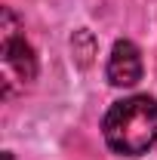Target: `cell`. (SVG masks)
Returning a JSON list of instances; mask_svg holds the SVG:
<instances>
[{
  "label": "cell",
  "instance_id": "obj_1",
  "mask_svg": "<svg viewBox=\"0 0 157 160\" xmlns=\"http://www.w3.org/2000/svg\"><path fill=\"white\" fill-rule=\"evenodd\" d=\"M105 142L114 154L139 157L157 145V99L151 96H129L114 102L102 120Z\"/></svg>",
  "mask_w": 157,
  "mask_h": 160
},
{
  "label": "cell",
  "instance_id": "obj_3",
  "mask_svg": "<svg viewBox=\"0 0 157 160\" xmlns=\"http://www.w3.org/2000/svg\"><path fill=\"white\" fill-rule=\"evenodd\" d=\"M108 83L111 86H136L142 80V56H139L136 43L129 40H117L111 56H108Z\"/></svg>",
  "mask_w": 157,
  "mask_h": 160
},
{
  "label": "cell",
  "instance_id": "obj_4",
  "mask_svg": "<svg viewBox=\"0 0 157 160\" xmlns=\"http://www.w3.org/2000/svg\"><path fill=\"white\" fill-rule=\"evenodd\" d=\"M3 160H13V154H9V151H6V154H3Z\"/></svg>",
  "mask_w": 157,
  "mask_h": 160
},
{
  "label": "cell",
  "instance_id": "obj_2",
  "mask_svg": "<svg viewBox=\"0 0 157 160\" xmlns=\"http://www.w3.org/2000/svg\"><path fill=\"white\" fill-rule=\"evenodd\" d=\"M34 77H37V56L22 34L19 16L9 6H3V19H0V92L3 99L25 92L34 83Z\"/></svg>",
  "mask_w": 157,
  "mask_h": 160
}]
</instances>
